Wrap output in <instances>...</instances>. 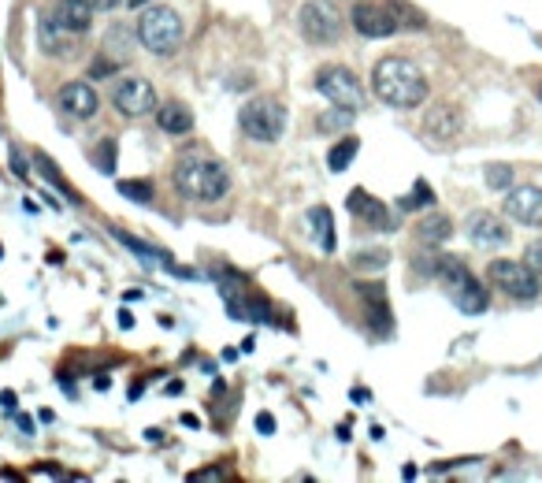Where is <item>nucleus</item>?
<instances>
[{
    "mask_svg": "<svg viewBox=\"0 0 542 483\" xmlns=\"http://www.w3.org/2000/svg\"><path fill=\"white\" fill-rule=\"evenodd\" d=\"M171 187L186 201H201V205L223 201L227 190H230V171L216 157L186 153V157H178L175 168H171Z\"/></svg>",
    "mask_w": 542,
    "mask_h": 483,
    "instance_id": "f257e3e1",
    "label": "nucleus"
},
{
    "mask_svg": "<svg viewBox=\"0 0 542 483\" xmlns=\"http://www.w3.org/2000/svg\"><path fill=\"white\" fill-rule=\"evenodd\" d=\"M372 89L383 105H394V108H420L428 101V75L420 71L412 59L405 56H386L375 64L372 75Z\"/></svg>",
    "mask_w": 542,
    "mask_h": 483,
    "instance_id": "f03ea898",
    "label": "nucleus"
},
{
    "mask_svg": "<svg viewBox=\"0 0 542 483\" xmlns=\"http://www.w3.org/2000/svg\"><path fill=\"white\" fill-rule=\"evenodd\" d=\"M183 19H178L175 8H164V5H153L138 15V41L157 52V56H171L178 45H183Z\"/></svg>",
    "mask_w": 542,
    "mask_h": 483,
    "instance_id": "7ed1b4c3",
    "label": "nucleus"
},
{
    "mask_svg": "<svg viewBox=\"0 0 542 483\" xmlns=\"http://www.w3.org/2000/svg\"><path fill=\"white\" fill-rule=\"evenodd\" d=\"M438 276L446 279V290H449V301L465 313V316H479L487 309V287L479 283L472 271L461 264V260H438Z\"/></svg>",
    "mask_w": 542,
    "mask_h": 483,
    "instance_id": "20e7f679",
    "label": "nucleus"
},
{
    "mask_svg": "<svg viewBox=\"0 0 542 483\" xmlns=\"http://www.w3.org/2000/svg\"><path fill=\"white\" fill-rule=\"evenodd\" d=\"M242 131L253 141H279L286 131V108L276 97H253L249 105H242V115H238Z\"/></svg>",
    "mask_w": 542,
    "mask_h": 483,
    "instance_id": "39448f33",
    "label": "nucleus"
},
{
    "mask_svg": "<svg viewBox=\"0 0 542 483\" xmlns=\"http://www.w3.org/2000/svg\"><path fill=\"white\" fill-rule=\"evenodd\" d=\"M297 26L312 45H335L346 30V15L330 5V0H309L297 12Z\"/></svg>",
    "mask_w": 542,
    "mask_h": 483,
    "instance_id": "423d86ee",
    "label": "nucleus"
},
{
    "mask_svg": "<svg viewBox=\"0 0 542 483\" xmlns=\"http://www.w3.org/2000/svg\"><path fill=\"white\" fill-rule=\"evenodd\" d=\"M487 279L501 290V294H509L513 301H535L538 294H542V283H538V271L528 264V260H491V268H487Z\"/></svg>",
    "mask_w": 542,
    "mask_h": 483,
    "instance_id": "0eeeda50",
    "label": "nucleus"
},
{
    "mask_svg": "<svg viewBox=\"0 0 542 483\" xmlns=\"http://www.w3.org/2000/svg\"><path fill=\"white\" fill-rule=\"evenodd\" d=\"M316 89L339 108H349L357 112L360 105H365V86H360V78L349 71V68H320L316 71Z\"/></svg>",
    "mask_w": 542,
    "mask_h": 483,
    "instance_id": "6e6552de",
    "label": "nucleus"
},
{
    "mask_svg": "<svg viewBox=\"0 0 542 483\" xmlns=\"http://www.w3.org/2000/svg\"><path fill=\"white\" fill-rule=\"evenodd\" d=\"M112 105L119 115H127V119H141L157 108V89L153 82H145V78H123V82H115L112 89Z\"/></svg>",
    "mask_w": 542,
    "mask_h": 483,
    "instance_id": "1a4fd4ad",
    "label": "nucleus"
},
{
    "mask_svg": "<svg viewBox=\"0 0 542 483\" xmlns=\"http://www.w3.org/2000/svg\"><path fill=\"white\" fill-rule=\"evenodd\" d=\"M505 216L524 227H542V190L538 187H509Z\"/></svg>",
    "mask_w": 542,
    "mask_h": 483,
    "instance_id": "9d476101",
    "label": "nucleus"
},
{
    "mask_svg": "<svg viewBox=\"0 0 542 483\" xmlns=\"http://www.w3.org/2000/svg\"><path fill=\"white\" fill-rule=\"evenodd\" d=\"M349 23L360 38H390L398 30L394 8H379V5H353Z\"/></svg>",
    "mask_w": 542,
    "mask_h": 483,
    "instance_id": "9b49d317",
    "label": "nucleus"
},
{
    "mask_svg": "<svg viewBox=\"0 0 542 483\" xmlns=\"http://www.w3.org/2000/svg\"><path fill=\"white\" fill-rule=\"evenodd\" d=\"M346 205H349V213L365 223V227H372V231H394L398 227V220L390 216V208L379 201V197H372L368 190H353L349 197H346Z\"/></svg>",
    "mask_w": 542,
    "mask_h": 483,
    "instance_id": "f8f14e48",
    "label": "nucleus"
},
{
    "mask_svg": "<svg viewBox=\"0 0 542 483\" xmlns=\"http://www.w3.org/2000/svg\"><path fill=\"white\" fill-rule=\"evenodd\" d=\"M59 105H64V112L75 115V119H94L97 108H101V97L89 82H68L64 89H59Z\"/></svg>",
    "mask_w": 542,
    "mask_h": 483,
    "instance_id": "ddd939ff",
    "label": "nucleus"
},
{
    "mask_svg": "<svg viewBox=\"0 0 542 483\" xmlns=\"http://www.w3.org/2000/svg\"><path fill=\"white\" fill-rule=\"evenodd\" d=\"M468 238L479 250H501V246H509V227L498 223L491 213H475L468 220Z\"/></svg>",
    "mask_w": 542,
    "mask_h": 483,
    "instance_id": "4468645a",
    "label": "nucleus"
},
{
    "mask_svg": "<svg viewBox=\"0 0 542 483\" xmlns=\"http://www.w3.org/2000/svg\"><path fill=\"white\" fill-rule=\"evenodd\" d=\"M38 45H41L45 56L71 52V30L56 19V12H41L38 15Z\"/></svg>",
    "mask_w": 542,
    "mask_h": 483,
    "instance_id": "2eb2a0df",
    "label": "nucleus"
},
{
    "mask_svg": "<svg viewBox=\"0 0 542 483\" xmlns=\"http://www.w3.org/2000/svg\"><path fill=\"white\" fill-rule=\"evenodd\" d=\"M52 12L71 34H86V30L94 26V5H89V0H56Z\"/></svg>",
    "mask_w": 542,
    "mask_h": 483,
    "instance_id": "dca6fc26",
    "label": "nucleus"
},
{
    "mask_svg": "<svg viewBox=\"0 0 542 483\" xmlns=\"http://www.w3.org/2000/svg\"><path fill=\"white\" fill-rule=\"evenodd\" d=\"M461 112L454 108V105H435L431 112H428V119H424V127H428V134H435L438 141H449V138H457L461 134Z\"/></svg>",
    "mask_w": 542,
    "mask_h": 483,
    "instance_id": "f3484780",
    "label": "nucleus"
},
{
    "mask_svg": "<svg viewBox=\"0 0 542 483\" xmlns=\"http://www.w3.org/2000/svg\"><path fill=\"white\" fill-rule=\"evenodd\" d=\"M157 127L164 134H190L194 131V112L183 101H171V105H157Z\"/></svg>",
    "mask_w": 542,
    "mask_h": 483,
    "instance_id": "a211bd4d",
    "label": "nucleus"
},
{
    "mask_svg": "<svg viewBox=\"0 0 542 483\" xmlns=\"http://www.w3.org/2000/svg\"><path fill=\"white\" fill-rule=\"evenodd\" d=\"M305 220H309V234L316 238V246H320L323 253H335L339 238H335V216H330V208L316 205V208H309Z\"/></svg>",
    "mask_w": 542,
    "mask_h": 483,
    "instance_id": "6ab92c4d",
    "label": "nucleus"
},
{
    "mask_svg": "<svg viewBox=\"0 0 542 483\" xmlns=\"http://www.w3.org/2000/svg\"><path fill=\"white\" fill-rule=\"evenodd\" d=\"M416 238L424 242V246H442V242L454 238V223H449L446 216H428V220H420Z\"/></svg>",
    "mask_w": 542,
    "mask_h": 483,
    "instance_id": "aec40b11",
    "label": "nucleus"
},
{
    "mask_svg": "<svg viewBox=\"0 0 542 483\" xmlns=\"http://www.w3.org/2000/svg\"><path fill=\"white\" fill-rule=\"evenodd\" d=\"M104 49H108L112 59H131V52H134V34H131L123 23H115V26H108V34H104Z\"/></svg>",
    "mask_w": 542,
    "mask_h": 483,
    "instance_id": "412c9836",
    "label": "nucleus"
},
{
    "mask_svg": "<svg viewBox=\"0 0 542 483\" xmlns=\"http://www.w3.org/2000/svg\"><path fill=\"white\" fill-rule=\"evenodd\" d=\"M360 153V141L357 138H342L339 145H330V153H327V168L330 171H346L353 164V157Z\"/></svg>",
    "mask_w": 542,
    "mask_h": 483,
    "instance_id": "4be33fe9",
    "label": "nucleus"
},
{
    "mask_svg": "<svg viewBox=\"0 0 542 483\" xmlns=\"http://www.w3.org/2000/svg\"><path fill=\"white\" fill-rule=\"evenodd\" d=\"M335 112H323L320 119H316V127L320 131H342V127H349V119H353V112L349 108H339V105H330Z\"/></svg>",
    "mask_w": 542,
    "mask_h": 483,
    "instance_id": "5701e85b",
    "label": "nucleus"
},
{
    "mask_svg": "<svg viewBox=\"0 0 542 483\" xmlns=\"http://www.w3.org/2000/svg\"><path fill=\"white\" fill-rule=\"evenodd\" d=\"M119 194H127V197L138 201V205L153 201V187H149V183H138V178H123V183H119Z\"/></svg>",
    "mask_w": 542,
    "mask_h": 483,
    "instance_id": "b1692460",
    "label": "nucleus"
},
{
    "mask_svg": "<svg viewBox=\"0 0 542 483\" xmlns=\"http://www.w3.org/2000/svg\"><path fill=\"white\" fill-rule=\"evenodd\" d=\"M487 183H491V190H509V187H513V168H509V164H491L487 168Z\"/></svg>",
    "mask_w": 542,
    "mask_h": 483,
    "instance_id": "393cba45",
    "label": "nucleus"
},
{
    "mask_svg": "<svg viewBox=\"0 0 542 483\" xmlns=\"http://www.w3.org/2000/svg\"><path fill=\"white\" fill-rule=\"evenodd\" d=\"M416 205H420V208H431V205H435V194H431L428 183H416V187H412V197L402 201V208H416Z\"/></svg>",
    "mask_w": 542,
    "mask_h": 483,
    "instance_id": "a878e982",
    "label": "nucleus"
},
{
    "mask_svg": "<svg viewBox=\"0 0 542 483\" xmlns=\"http://www.w3.org/2000/svg\"><path fill=\"white\" fill-rule=\"evenodd\" d=\"M97 168L104 175H112V168H115V141H101L97 145Z\"/></svg>",
    "mask_w": 542,
    "mask_h": 483,
    "instance_id": "bb28decb",
    "label": "nucleus"
},
{
    "mask_svg": "<svg viewBox=\"0 0 542 483\" xmlns=\"http://www.w3.org/2000/svg\"><path fill=\"white\" fill-rule=\"evenodd\" d=\"M89 75H94V78H112L115 75V59L112 56H97L94 64H89Z\"/></svg>",
    "mask_w": 542,
    "mask_h": 483,
    "instance_id": "cd10ccee",
    "label": "nucleus"
},
{
    "mask_svg": "<svg viewBox=\"0 0 542 483\" xmlns=\"http://www.w3.org/2000/svg\"><path fill=\"white\" fill-rule=\"evenodd\" d=\"M390 257L383 253V250H368L365 257H357V268H383Z\"/></svg>",
    "mask_w": 542,
    "mask_h": 483,
    "instance_id": "c85d7f7f",
    "label": "nucleus"
},
{
    "mask_svg": "<svg viewBox=\"0 0 542 483\" xmlns=\"http://www.w3.org/2000/svg\"><path fill=\"white\" fill-rule=\"evenodd\" d=\"M535 271H538V276H542V238L538 242H531V246H528V257H524Z\"/></svg>",
    "mask_w": 542,
    "mask_h": 483,
    "instance_id": "c756f323",
    "label": "nucleus"
},
{
    "mask_svg": "<svg viewBox=\"0 0 542 483\" xmlns=\"http://www.w3.org/2000/svg\"><path fill=\"white\" fill-rule=\"evenodd\" d=\"M257 428H260V435H271V432H276V420H271L267 413H260L257 416Z\"/></svg>",
    "mask_w": 542,
    "mask_h": 483,
    "instance_id": "7c9ffc66",
    "label": "nucleus"
},
{
    "mask_svg": "<svg viewBox=\"0 0 542 483\" xmlns=\"http://www.w3.org/2000/svg\"><path fill=\"white\" fill-rule=\"evenodd\" d=\"M89 5H94V12H108V8H119L123 0H89Z\"/></svg>",
    "mask_w": 542,
    "mask_h": 483,
    "instance_id": "2f4dec72",
    "label": "nucleus"
},
{
    "mask_svg": "<svg viewBox=\"0 0 542 483\" xmlns=\"http://www.w3.org/2000/svg\"><path fill=\"white\" fill-rule=\"evenodd\" d=\"M12 168H15V175H26V164H23V153H19V149H12Z\"/></svg>",
    "mask_w": 542,
    "mask_h": 483,
    "instance_id": "473e14b6",
    "label": "nucleus"
},
{
    "mask_svg": "<svg viewBox=\"0 0 542 483\" xmlns=\"http://www.w3.org/2000/svg\"><path fill=\"white\" fill-rule=\"evenodd\" d=\"M223 472L220 469H204V472H197V479H220Z\"/></svg>",
    "mask_w": 542,
    "mask_h": 483,
    "instance_id": "72a5a7b5",
    "label": "nucleus"
},
{
    "mask_svg": "<svg viewBox=\"0 0 542 483\" xmlns=\"http://www.w3.org/2000/svg\"><path fill=\"white\" fill-rule=\"evenodd\" d=\"M0 402H5V409H15V395L8 390V395H0Z\"/></svg>",
    "mask_w": 542,
    "mask_h": 483,
    "instance_id": "f704fd0d",
    "label": "nucleus"
},
{
    "mask_svg": "<svg viewBox=\"0 0 542 483\" xmlns=\"http://www.w3.org/2000/svg\"><path fill=\"white\" fill-rule=\"evenodd\" d=\"M127 5H134V8H141V5H149V0H127Z\"/></svg>",
    "mask_w": 542,
    "mask_h": 483,
    "instance_id": "c9c22d12",
    "label": "nucleus"
},
{
    "mask_svg": "<svg viewBox=\"0 0 542 483\" xmlns=\"http://www.w3.org/2000/svg\"><path fill=\"white\" fill-rule=\"evenodd\" d=\"M538 97H542V86H538Z\"/></svg>",
    "mask_w": 542,
    "mask_h": 483,
    "instance_id": "e433bc0d",
    "label": "nucleus"
}]
</instances>
